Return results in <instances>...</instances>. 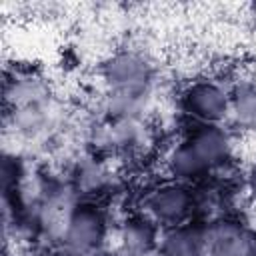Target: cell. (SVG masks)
Listing matches in <instances>:
<instances>
[{
    "label": "cell",
    "mask_w": 256,
    "mask_h": 256,
    "mask_svg": "<svg viewBox=\"0 0 256 256\" xmlns=\"http://www.w3.org/2000/svg\"><path fill=\"white\" fill-rule=\"evenodd\" d=\"M166 168H168V174L176 182H182V184L196 180V178H202L206 172H210L206 162L200 158V154L194 150V146L188 140H182L180 144H176L168 152Z\"/></svg>",
    "instance_id": "9"
},
{
    "label": "cell",
    "mask_w": 256,
    "mask_h": 256,
    "mask_svg": "<svg viewBox=\"0 0 256 256\" xmlns=\"http://www.w3.org/2000/svg\"><path fill=\"white\" fill-rule=\"evenodd\" d=\"M230 116L244 128L256 132V84L242 82L230 90Z\"/></svg>",
    "instance_id": "10"
},
{
    "label": "cell",
    "mask_w": 256,
    "mask_h": 256,
    "mask_svg": "<svg viewBox=\"0 0 256 256\" xmlns=\"http://www.w3.org/2000/svg\"><path fill=\"white\" fill-rule=\"evenodd\" d=\"M102 78L108 92L146 96L152 80V66L138 52L124 50L112 54L102 64Z\"/></svg>",
    "instance_id": "3"
},
{
    "label": "cell",
    "mask_w": 256,
    "mask_h": 256,
    "mask_svg": "<svg viewBox=\"0 0 256 256\" xmlns=\"http://www.w3.org/2000/svg\"><path fill=\"white\" fill-rule=\"evenodd\" d=\"M206 256H252L256 238L250 230L230 218H220L204 226Z\"/></svg>",
    "instance_id": "5"
},
{
    "label": "cell",
    "mask_w": 256,
    "mask_h": 256,
    "mask_svg": "<svg viewBox=\"0 0 256 256\" xmlns=\"http://www.w3.org/2000/svg\"><path fill=\"white\" fill-rule=\"evenodd\" d=\"M182 108L198 124H220L230 116V92L216 80H196L182 92Z\"/></svg>",
    "instance_id": "4"
},
{
    "label": "cell",
    "mask_w": 256,
    "mask_h": 256,
    "mask_svg": "<svg viewBox=\"0 0 256 256\" xmlns=\"http://www.w3.org/2000/svg\"><path fill=\"white\" fill-rule=\"evenodd\" d=\"M246 188H248V192H250V196L256 200V164L248 170V174H246Z\"/></svg>",
    "instance_id": "11"
},
{
    "label": "cell",
    "mask_w": 256,
    "mask_h": 256,
    "mask_svg": "<svg viewBox=\"0 0 256 256\" xmlns=\"http://www.w3.org/2000/svg\"><path fill=\"white\" fill-rule=\"evenodd\" d=\"M92 256H120V254H102V252H96V254H92Z\"/></svg>",
    "instance_id": "12"
},
{
    "label": "cell",
    "mask_w": 256,
    "mask_h": 256,
    "mask_svg": "<svg viewBox=\"0 0 256 256\" xmlns=\"http://www.w3.org/2000/svg\"><path fill=\"white\" fill-rule=\"evenodd\" d=\"M144 210L156 226L168 228L188 222V218L196 210V200L186 184L172 180L148 192V196L144 198Z\"/></svg>",
    "instance_id": "2"
},
{
    "label": "cell",
    "mask_w": 256,
    "mask_h": 256,
    "mask_svg": "<svg viewBox=\"0 0 256 256\" xmlns=\"http://www.w3.org/2000/svg\"><path fill=\"white\" fill-rule=\"evenodd\" d=\"M106 230L104 214L96 206L82 204L68 212L62 226V242L74 256H92L100 252Z\"/></svg>",
    "instance_id": "1"
},
{
    "label": "cell",
    "mask_w": 256,
    "mask_h": 256,
    "mask_svg": "<svg viewBox=\"0 0 256 256\" xmlns=\"http://www.w3.org/2000/svg\"><path fill=\"white\" fill-rule=\"evenodd\" d=\"M252 256H256V246H254V254H252Z\"/></svg>",
    "instance_id": "13"
},
{
    "label": "cell",
    "mask_w": 256,
    "mask_h": 256,
    "mask_svg": "<svg viewBox=\"0 0 256 256\" xmlns=\"http://www.w3.org/2000/svg\"><path fill=\"white\" fill-rule=\"evenodd\" d=\"M160 244L158 226L144 214L132 216L118 228V252L120 256H148Z\"/></svg>",
    "instance_id": "7"
},
{
    "label": "cell",
    "mask_w": 256,
    "mask_h": 256,
    "mask_svg": "<svg viewBox=\"0 0 256 256\" xmlns=\"http://www.w3.org/2000/svg\"><path fill=\"white\" fill-rule=\"evenodd\" d=\"M186 140L210 170L224 166L232 156V136L220 124H196Z\"/></svg>",
    "instance_id": "6"
},
{
    "label": "cell",
    "mask_w": 256,
    "mask_h": 256,
    "mask_svg": "<svg viewBox=\"0 0 256 256\" xmlns=\"http://www.w3.org/2000/svg\"><path fill=\"white\" fill-rule=\"evenodd\" d=\"M162 256H206L204 226L176 224L164 228L158 244Z\"/></svg>",
    "instance_id": "8"
}]
</instances>
